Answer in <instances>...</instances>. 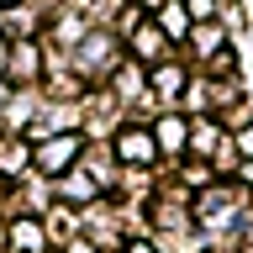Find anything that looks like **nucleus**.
Segmentation results:
<instances>
[{
    "label": "nucleus",
    "instance_id": "3",
    "mask_svg": "<svg viewBox=\"0 0 253 253\" xmlns=\"http://www.w3.org/2000/svg\"><path fill=\"white\" fill-rule=\"evenodd\" d=\"M158 21H164V27H185V11H179V5H164Z\"/></svg>",
    "mask_w": 253,
    "mask_h": 253
},
{
    "label": "nucleus",
    "instance_id": "2",
    "mask_svg": "<svg viewBox=\"0 0 253 253\" xmlns=\"http://www.w3.org/2000/svg\"><path fill=\"white\" fill-rule=\"evenodd\" d=\"M153 84H158V95H179L185 90V74H179V69H158Z\"/></svg>",
    "mask_w": 253,
    "mask_h": 253
},
{
    "label": "nucleus",
    "instance_id": "6",
    "mask_svg": "<svg viewBox=\"0 0 253 253\" xmlns=\"http://www.w3.org/2000/svg\"><path fill=\"white\" fill-rule=\"evenodd\" d=\"M0 5H16V0H0Z\"/></svg>",
    "mask_w": 253,
    "mask_h": 253
},
{
    "label": "nucleus",
    "instance_id": "5",
    "mask_svg": "<svg viewBox=\"0 0 253 253\" xmlns=\"http://www.w3.org/2000/svg\"><path fill=\"white\" fill-rule=\"evenodd\" d=\"M126 253H153V248H148V243H132V248H126Z\"/></svg>",
    "mask_w": 253,
    "mask_h": 253
},
{
    "label": "nucleus",
    "instance_id": "4",
    "mask_svg": "<svg viewBox=\"0 0 253 253\" xmlns=\"http://www.w3.org/2000/svg\"><path fill=\"white\" fill-rule=\"evenodd\" d=\"M243 153H253V126H248V132H243Z\"/></svg>",
    "mask_w": 253,
    "mask_h": 253
},
{
    "label": "nucleus",
    "instance_id": "1",
    "mask_svg": "<svg viewBox=\"0 0 253 253\" xmlns=\"http://www.w3.org/2000/svg\"><path fill=\"white\" fill-rule=\"evenodd\" d=\"M158 142H164V148H185V122H179V116H164V122H158Z\"/></svg>",
    "mask_w": 253,
    "mask_h": 253
}]
</instances>
